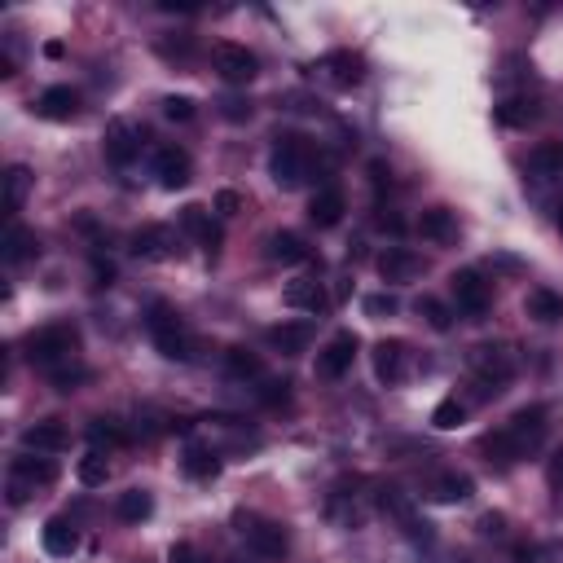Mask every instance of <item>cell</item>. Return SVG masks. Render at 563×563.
<instances>
[{
  "label": "cell",
  "mask_w": 563,
  "mask_h": 563,
  "mask_svg": "<svg viewBox=\"0 0 563 563\" xmlns=\"http://www.w3.org/2000/svg\"><path fill=\"white\" fill-rule=\"evenodd\" d=\"M348 212V198L339 185H326V190H317L313 194V203H308V220H313L317 229H335L339 220H344Z\"/></svg>",
  "instance_id": "obj_22"
},
{
  "label": "cell",
  "mask_w": 563,
  "mask_h": 563,
  "mask_svg": "<svg viewBox=\"0 0 563 563\" xmlns=\"http://www.w3.org/2000/svg\"><path fill=\"white\" fill-rule=\"evenodd\" d=\"M374 379L396 388V383H405V374H410V348L401 344V339H379L374 344Z\"/></svg>",
  "instance_id": "obj_14"
},
{
  "label": "cell",
  "mask_w": 563,
  "mask_h": 563,
  "mask_svg": "<svg viewBox=\"0 0 563 563\" xmlns=\"http://www.w3.org/2000/svg\"><path fill=\"white\" fill-rule=\"evenodd\" d=\"M418 234L427 242H440V247H449V242H458V220L449 207H427L423 216H418Z\"/></svg>",
  "instance_id": "obj_23"
},
{
  "label": "cell",
  "mask_w": 563,
  "mask_h": 563,
  "mask_svg": "<svg viewBox=\"0 0 563 563\" xmlns=\"http://www.w3.org/2000/svg\"><path fill=\"white\" fill-rule=\"evenodd\" d=\"M53 480H58V462L44 454H22L9 467V502L22 506L36 489H49Z\"/></svg>",
  "instance_id": "obj_6"
},
{
  "label": "cell",
  "mask_w": 563,
  "mask_h": 563,
  "mask_svg": "<svg viewBox=\"0 0 563 563\" xmlns=\"http://www.w3.org/2000/svg\"><path fill=\"white\" fill-rule=\"evenodd\" d=\"M115 515L124 524H146L154 515V498L146 489H128V493H119V498H115Z\"/></svg>",
  "instance_id": "obj_29"
},
{
  "label": "cell",
  "mask_w": 563,
  "mask_h": 563,
  "mask_svg": "<svg viewBox=\"0 0 563 563\" xmlns=\"http://www.w3.org/2000/svg\"><path fill=\"white\" fill-rule=\"evenodd\" d=\"M163 115L172 119V124H190L194 119V97H163Z\"/></svg>",
  "instance_id": "obj_39"
},
{
  "label": "cell",
  "mask_w": 563,
  "mask_h": 563,
  "mask_svg": "<svg viewBox=\"0 0 563 563\" xmlns=\"http://www.w3.org/2000/svg\"><path fill=\"white\" fill-rule=\"evenodd\" d=\"M181 234H190L207 256H216L220 251V229H216V220H212V212H207L203 203H185L181 207Z\"/></svg>",
  "instance_id": "obj_17"
},
{
  "label": "cell",
  "mask_w": 563,
  "mask_h": 563,
  "mask_svg": "<svg viewBox=\"0 0 563 563\" xmlns=\"http://www.w3.org/2000/svg\"><path fill=\"white\" fill-rule=\"evenodd\" d=\"M370 185H374V190H392V168H388V163H383V159H374L370 163Z\"/></svg>",
  "instance_id": "obj_44"
},
{
  "label": "cell",
  "mask_w": 563,
  "mask_h": 563,
  "mask_svg": "<svg viewBox=\"0 0 563 563\" xmlns=\"http://www.w3.org/2000/svg\"><path fill=\"white\" fill-rule=\"evenodd\" d=\"M62 53H66V49H62L58 40H49V44H44V58H62Z\"/></svg>",
  "instance_id": "obj_50"
},
{
  "label": "cell",
  "mask_w": 563,
  "mask_h": 563,
  "mask_svg": "<svg viewBox=\"0 0 563 563\" xmlns=\"http://www.w3.org/2000/svg\"><path fill=\"white\" fill-rule=\"evenodd\" d=\"M533 119H537L533 97H506V102L498 106V124H506V128H528Z\"/></svg>",
  "instance_id": "obj_32"
},
{
  "label": "cell",
  "mask_w": 563,
  "mask_h": 563,
  "mask_svg": "<svg viewBox=\"0 0 563 563\" xmlns=\"http://www.w3.org/2000/svg\"><path fill=\"white\" fill-rule=\"evenodd\" d=\"M36 251H40V242H36V234H31L27 225H9V234H5V251H0L9 269H18V264H27L31 256H36Z\"/></svg>",
  "instance_id": "obj_27"
},
{
  "label": "cell",
  "mask_w": 563,
  "mask_h": 563,
  "mask_svg": "<svg viewBox=\"0 0 563 563\" xmlns=\"http://www.w3.org/2000/svg\"><path fill=\"white\" fill-rule=\"evenodd\" d=\"M168 563H212L198 550L194 542H172V550H168Z\"/></svg>",
  "instance_id": "obj_41"
},
{
  "label": "cell",
  "mask_w": 563,
  "mask_h": 563,
  "mask_svg": "<svg viewBox=\"0 0 563 563\" xmlns=\"http://www.w3.org/2000/svg\"><path fill=\"white\" fill-rule=\"evenodd\" d=\"M146 330H150L154 348H159L168 361H194V335H190L185 317L176 313L172 304L154 300V304L146 308Z\"/></svg>",
  "instance_id": "obj_3"
},
{
  "label": "cell",
  "mask_w": 563,
  "mask_h": 563,
  "mask_svg": "<svg viewBox=\"0 0 563 563\" xmlns=\"http://www.w3.org/2000/svg\"><path fill=\"white\" fill-rule=\"evenodd\" d=\"M471 370L480 374L484 388L502 392V383H511V374H515V361L502 348H471Z\"/></svg>",
  "instance_id": "obj_16"
},
{
  "label": "cell",
  "mask_w": 563,
  "mask_h": 563,
  "mask_svg": "<svg viewBox=\"0 0 563 563\" xmlns=\"http://www.w3.org/2000/svg\"><path fill=\"white\" fill-rule=\"evenodd\" d=\"M141 146H146V132H141V124H132V119H110L106 124V159L115 163V168H128L132 159L141 154Z\"/></svg>",
  "instance_id": "obj_8"
},
{
  "label": "cell",
  "mask_w": 563,
  "mask_h": 563,
  "mask_svg": "<svg viewBox=\"0 0 563 563\" xmlns=\"http://www.w3.org/2000/svg\"><path fill=\"white\" fill-rule=\"evenodd\" d=\"M154 176H159L163 190H185L194 181V159L181 146H159L154 150Z\"/></svg>",
  "instance_id": "obj_13"
},
{
  "label": "cell",
  "mask_w": 563,
  "mask_h": 563,
  "mask_svg": "<svg viewBox=\"0 0 563 563\" xmlns=\"http://www.w3.org/2000/svg\"><path fill=\"white\" fill-rule=\"evenodd\" d=\"M40 546H44V555H53V559H71L75 550H80V533H75V524L66 520V515H53L40 533Z\"/></svg>",
  "instance_id": "obj_21"
},
{
  "label": "cell",
  "mask_w": 563,
  "mask_h": 563,
  "mask_svg": "<svg viewBox=\"0 0 563 563\" xmlns=\"http://www.w3.org/2000/svg\"><path fill=\"white\" fill-rule=\"evenodd\" d=\"M234 563H242V559H234Z\"/></svg>",
  "instance_id": "obj_52"
},
{
  "label": "cell",
  "mask_w": 563,
  "mask_h": 563,
  "mask_svg": "<svg viewBox=\"0 0 563 563\" xmlns=\"http://www.w3.org/2000/svg\"><path fill=\"white\" fill-rule=\"evenodd\" d=\"M238 533L247 537V550L264 563H278L286 559V550H291V533H286V524L278 520H260V515H238Z\"/></svg>",
  "instance_id": "obj_5"
},
{
  "label": "cell",
  "mask_w": 563,
  "mask_h": 563,
  "mask_svg": "<svg viewBox=\"0 0 563 563\" xmlns=\"http://www.w3.org/2000/svg\"><path fill=\"white\" fill-rule=\"evenodd\" d=\"M181 251V234L172 225H146L132 234V256L137 260H150V264H163Z\"/></svg>",
  "instance_id": "obj_9"
},
{
  "label": "cell",
  "mask_w": 563,
  "mask_h": 563,
  "mask_svg": "<svg viewBox=\"0 0 563 563\" xmlns=\"http://www.w3.org/2000/svg\"><path fill=\"white\" fill-rule=\"evenodd\" d=\"M212 66L225 84H251L260 75V58L247 49V44H234V40H220L212 49Z\"/></svg>",
  "instance_id": "obj_7"
},
{
  "label": "cell",
  "mask_w": 563,
  "mask_h": 563,
  "mask_svg": "<svg viewBox=\"0 0 563 563\" xmlns=\"http://www.w3.org/2000/svg\"><path fill=\"white\" fill-rule=\"evenodd\" d=\"M467 423V405L458 401V396H445V401L432 410V427L436 432H454V427Z\"/></svg>",
  "instance_id": "obj_35"
},
{
  "label": "cell",
  "mask_w": 563,
  "mask_h": 563,
  "mask_svg": "<svg viewBox=\"0 0 563 563\" xmlns=\"http://www.w3.org/2000/svg\"><path fill=\"white\" fill-rule=\"evenodd\" d=\"M357 335L352 330H339L330 344L317 352V379H326V383H335V379H344V374L352 370V361H357Z\"/></svg>",
  "instance_id": "obj_11"
},
{
  "label": "cell",
  "mask_w": 563,
  "mask_h": 563,
  "mask_svg": "<svg viewBox=\"0 0 563 563\" xmlns=\"http://www.w3.org/2000/svg\"><path fill=\"white\" fill-rule=\"evenodd\" d=\"M546 480H550V489L555 493H563V449L555 458H550V467H546Z\"/></svg>",
  "instance_id": "obj_48"
},
{
  "label": "cell",
  "mask_w": 563,
  "mask_h": 563,
  "mask_svg": "<svg viewBox=\"0 0 563 563\" xmlns=\"http://www.w3.org/2000/svg\"><path fill=\"white\" fill-rule=\"evenodd\" d=\"M555 225H559V229H563V207H559V216H555Z\"/></svg>",
  "instance_id": "obj_51"
},
{
  "label": "cell",
  "mask_w": 563,
  "mask_h": 563,
  "mask_svg": "<svg viewBox=\"0 0 563 563\" xmlns=\"http://www.w3.org/2000/svg\"><path fill=\"white\" fill-rule=\"evenodd\" d=\"M75 476H80V484H84V489H102V484L110 480V467H106V458L93 449V454H88V458H80V467H75Z\"/></svg>",
  "instance_id": "obj_36"
},
{
  "label": "cell",
  "mask_w": 563,
  "mask_h": 563,
  "mask_svg": "<svg viewBox=\"0 0 563 563\" xmlns=\"http://www.w3.org/2000/svg\"><path fill=\"white\" fill-rule=\"evenodd\" d=\"M286 396H291V383H286V379H269L260 388V401L264 405H286Z\"/></svg>",
  "instance_id": "obj_42"
},
{
  "label": "cell",
  "mask_w": 563,
  "mask_h": 563,
  "mask_svg": "<svg viewBox=\"0 0 563 563\" xmlns=\"http://www.w3.org/2000/svg\"><path fill=\"white\" fill-rule=\"evenodd\" d=\"M282 300L291 304V308H300V313H313V317H317V313H326V308H330V295L322 291V282H308V278H300V282L286 286Z\"/></svg>",
  "instance_id": "obj_25"
},
{
  "label": "cell",
  "mask_w": 563,
  "mask_h": 563,
  "mask_svg": "<svg viewBox=\"0 0 563 563\" xmlns=\"http://www.w3.org/2000/svg\"><path fill=\"white\" fill-rule=\"evenodd\" d=\"M317 71H322V80L330 88H357L361 80H366V58L352 53V49H335L317 62Z\"/></svg>",
  "instance_id": "obj_12"
},
{
  "label": "cell",
  "mask_w": 563,
  "mask_h": 563,
  "mask_svg": "<svg viewBox=\"0 0 563 563\" xmlns=\"http://www.w3.org/2000/svg\"><path fill=\"white\" fill-rule=\"evenodd\" d=\"M75 352H80V326L71 322H53L27 335V361L40 370L66 366V361H75Z\"/></svg>",
  "instance_id": "obj_4"
},
{
  "label": "cell",
  "mask_w": 563,
  "mask_h": 563,
  "mask_svg": "<svg viewBox=\"0 0 563 563\" xmlns=\"http://www.w3.org/2000/svg\"><path fill=\"white\" fill-rule=\"evenodd\" d=\"M269 344L286 352V357H300L313 344V322H282V326H269Z\"/></svg>",
  "instance_id": "obj_24"
},
{
  "label": "cell",
  "mask_w": 563,
  "mask_h": 563,
  "mask_svg": "<svg viewBox=\"0 0 563 563\" xmlns=\"http://www.w3.org/2000/svg\"><path fill=\"white\" fill-rule=\"evenodd\" d=\"M238 207H242V198H238L234 190H220V194H216V212H220V216H234Z\"/></svg>",
  "instance_id": "obj_47"
},
{
  "label": "cell",
  "mask_w": 563,
  "mask_h": 563,
  "mask_svg": "<svg viewBox=\"0 0 563 563\" xmlns=\"http://www.w3.org/2000/svg\"><path fill=\"white\" fill-rule=\"evenodd\" d=\"M49 379H53V388H58V392H75V388H80V383L88 379V370L80 366V361H66V366L49 370Z\"/></svg>",
  "instance_id": "obj_38"
},
{
  "label": "cell",
  "mask_w": 563,
  "mask_h": 563,
  "mask_svg": "<svg viewBox=\"0 0 563 563\" xmlns=\"http://www.w3.org/2000/svg\"><path fill=\"white\" fill-rule=\"evenodd\" d=\"M546 432H550V423H546V410H542V405H524V410H515L493 436H484L480 449L489 454V462H498V467H511V462L528 458L533 449H542Z\"/></svg>",
  "instance_id": "obj_1"
},
{
  "label": "cell",
  "mask_w": 563,
  "mask_h": 563,
  "mask_svg": "<svg viewBox=\"0 0 563 563\" xmlns=\"http://www.w3.org/2000/svg\"><path fill=\"white\" fill-rule=\"evenodd\" d=\"M524 313L533 317V322H542V326H559L563 322V295L546 291V286H537V291H528Z\"/></svg>",
  "instance_id": "obj_26"
},
{
  "label": "cell",
  "mask_w": 563,
  "mask_h": 563,
  "mask_svg": "<svg viewBox=\"0 0 563 563\" xmlns=\"http://www.w3.org/2000/svg\"><path fill=\"white\" fill-rule=\"evenodd\" d=\"M423 273V256L410 247H388L379 256V278L383 282H414Z\"/></svg>",
  "instance_id": "obj_20"
},
{
  "label": "cell",
  "mask_w": 563,
  "mask_h": 563,
  "mask_svg": "<svg viewBox=\"0 0 563 563\" xmlns=\"http://www.w3.org/2000/svg\"><path fill=\"white\" fill-rule=\"evenodd\" d=\"M480 533H484V537H502V533H506V515H498V511L480 515Z\"/></svg>",
  "instance_id": "obj_45"
},
{
  "label": "cell",
  "mask_w": 563,
  "mask_h": 563,
  "mask_svg": "<svg viewBox=\"0 0 563 563\" xmlns=\"http://www.w3.org/2000/svg\"><path fill=\"white\" fill-rule=\"evenodd\" d=\"M181 467H185V476L190 480H212L220 471V454L216 449H207V445H185Z\"/></svg>",
  "instance_id": "obj_30"
},
{
  "label": "cell",
  "mask_w": 563,
  "mask_h": 563,
  "mask_svg": "<svg viewBox=\"0 0 563 563\" xmlns=\"http://www.w3.org/2000/svg\"><path fill=\"white\" fill-rule=\"evenodd\" d=\"M361 308H366L370 317H392L401 304H396V295H366V304Z\"/></svg>",
  "instance_id": "obj_43"
},
{
  "label": "cell",
  "mask_w": 563,
  "mask_h": 563,
  "mask_svg": "<svg viewBox=\"0 0 563 563\" xmlns=\"http://www.w3.org/2000/svg\"><path fill=\"white\" fill-rule=\"evenodd\" d=\"M66 440H71V432H66L62 418H40V423H31L22 432V445L31 454H58V449H66Z\"/></svg>",
  "instance_id": "obj_19"
},
{
  "label": "cell",
  "mask_w": 563,
  "mask_h": 563,
  "mask_svg": "<svg viewBox=\"0 0 563 563\" xmlns=\"http://www.w3.org/2000/svg\"><path fill=\"white\" fill-rule=\"evenodd\" d=\"M31 110H36L40 119H49V124H71V119L80 115V93H75L71 84H53L31 102Z\"/></svg>",
  "instance_id": "obj_15"
},
{
  "label": "cell",
  "mask_w": 563,
  "mask_h": 563,
  "mask_svg": "<svg viewBox=\"0 0 563 563\" xmlns=\"http://www.w3.org/2000/svg\"><path fill=\"white\" fill-rule=\"evenodd\" d=\"M269 260L273 264H304L308 242L300 234H291V229H278V234H269Z\"/></svg>",
  "instance_id": "obj_28"
},
{
  "label": "cell",
  "mask_w": 563,
  "mask_h": 563,
  "mask_svg": "<svg viewBox=\"0 0 563 563\" xmlns=\"http://www.w3.org/2000/svg\"><path fill=\"white\" fill-rule=\"evenodd\" d=\"M225 370L234 374V379H264V361L256 357V352H247V348H229L225 352Z\"/></svg>",
  "instance_id": "obj_34"
},
{
  "label": "cell",
  "mask_w": 563,
  "mask_h": 563,
  "mask_svg": "<svg viewBox=\"0 0 563 563\" xmlns=\"http://www.w3.org/2000/svg\"><path fill=\"white\" fill-rule=\"evenodd\" d=\"M124 427L115 423V418H93V423H88V445L97 449V454H102V449H119L124 445Z\"/></svg>",
  "instance_id": "obj_33"
},
{
  "label": "cell",
  "mask_w": 563,
  "mask_h": 563,
  "mask_svg": "<svg viewBox=\"0 0 563 563\" xmlns=\"http://www.w3.org/2000/svg\"><path fill=\"white\" fill-rule=\"evenodd\" d=\"M220 115L234 119V124H238V119H247V115H251V106H247V102H238V97H225V102H220Z\"/></svg>",
  "instance_id": "obj_46"
},
{
  "label": "cell",
  "mask_w": 563,
  "mask_h": 563,
  "mask_svg": "<svg viewBox=\"0 0 563 563\" xmlns=\"http://www.w3.org/2000/svg\"><path fill=\"white\" fill-rule=\"evenodd\" d=\"M449 291H454V300H458V308L467 317H484L489 313V304H493V286L484 282L476 269H458L454 278H449Z\"/></svg>",
  "instance_id": "obj_10"
},
{
  "label": "cell",
  "mask_w": 563,
  "mask_h": 563,
  "mask_svg": "<svg viewBox=\"0 0 563 563\" xmlns=\"http://www.w3.org/2000/svg\"><path fill=\"white\" fill-rule=\"evenodd\" d=\"M418 317H423V322L432 326V330H440V335H445V330L454 326V313H449V308L440 304L436 295H423V300H418Z\"/></svg>",
  "instance_id": "obj_37"
},
{
  "label": "cell",
  "mask_w": 563,
  "mask_h": 563,
  "mask_svg": "<svg viewBox=\"0 0 563 563\" xmlns=\"http://www.w3.org/2000/svg\"><path fill=\"white\" fill-rule=\"evenodd\" d=\"M93 273H97V286H110V278H115V264L102 260V256H93Z\"/></svg>",
  "instance_id": "obj_49"
},
{
  "label": "cell",
  "mask_w": 563,
  "mask_h": 563,
  "mask_svg": "<svg viewBox=\"0 0 563 563\" xmlns=\"http://www.w3.org/2000/svg\"><path fill=\"white\" fill-rule=\"evenodd\" d=\"M31 185H36V176H31V168H22V163H14V168L5 172V212H9V216L22 212V203H27Z\"/></svg>",
  "instance_id": "obj_31"
},
{
  "label": "cell",
  "mask_w": 563,
  "mask_h": 563,
  "mask_svg": "<svg viewBox=\"0 0 563 563\" xmlns=\"http://www.w3.org/2000/svg\"><path fill=\"white\" fill-rule=\"evenodd\" d=\"M423 493L432 502H440V506H458V502H467L471 493H476V480L462 476V471H436V476L427 480Z\"/></svg>",
  "instance_id": "obj_18"
},
{
  "label": "cell",
  "mask_w": 563,
  "mask_h": 563,
  "mask_svg": "<svg viewBox=\"0 0 563 563\" xmlns=\"http://www.w3.org/2000/svg\"><path fill=\"white\" fill-rule=\"evenodd\" d=\"M269 176L278 190H300L313 176V146L300 132H282L273 137V150H269Z\"/></svg>",
  "instance_id": "obj_2"
},
{
  "label": "cell",
  "mask_w": 563,
  "mask_h": 563,
  "mask_svg": "<svg viewBox=\"0 0 563 563\" xmlns=\"http://www.w3.org/2000/svg\"><path fill=\"white\" fill-rule=\"evenodd\" d=\"M533 172H542V176H559V172H563V150H555V146L537 150V154H533Z\"/></svg>",
  "instance_id": "obj_40"
}]
</instances>
